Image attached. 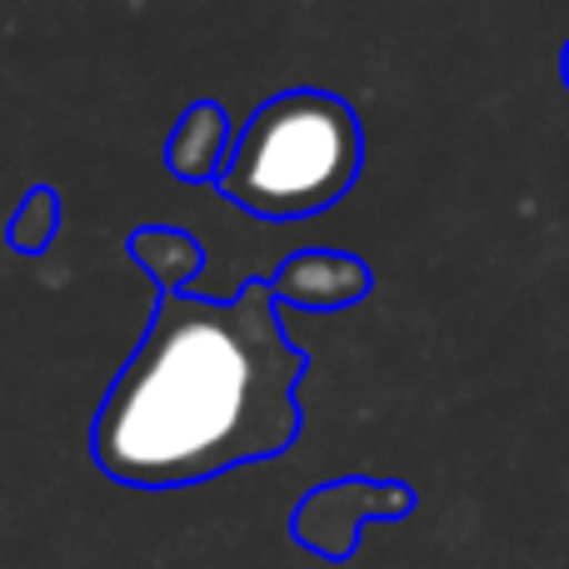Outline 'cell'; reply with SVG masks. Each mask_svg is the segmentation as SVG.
Listing matches in <instances>:
<instances>
[{
	"label": "cell",
	"instance_id": "1",
	"mask_svg": "<svg viewBox=\"0 0 569 569\" xmlns=\"http://www.w3.org/2000/svg\"><path fill=\"white\" fill-rule=\"evenodd\" d=\"M310 350L266 280L230 300L156 295L150 325L90 420V460L126 490H190L284 455L305 430Z\"/></svg>",
	"mask_w": 569,
	"mask_h": 569
},
{
	"label": "cell",
	"instance_id": "2",
	"mask_svg": "<svg viewBox=\"0 0 569 569\" xmlns=\"http://www.w3.org/2000/svg\"><path fill=\"white\" fill-rule=\"evenodd\" d=\"M365 166V126L335 90H280L236 126L220 196L256 220H310L355 190Z\"/></svg>",
	"mask_w": 569,
	"mask_h": 569
},
{
	"label": "cell",
	"instance_id": "3",
	"mask_svg": "<svg viewBox=\"0 0 569 569\" xmlns=\"http://www.w3.org/2000/svg\"><path fill=\"white\" fill-rule=\"evenodd\" d=\"M420 495L405 480H370V475H350V480L315 485L290 515V540L310 550L325 565H345L360 550L365 525H400L415 515Z\"/></svg>",
	"mask_w": 569,
	"mask_h": 569
},
{
	"label": "cell",
	"instance_id": "4",
	"mask_svg": "<svg viewBox=\"0 0 569 569\" xmlns=\"http://www.w3.org/2000/svg\"><path fill=\"white\" fill-rule=\"evenodd\" d=\"M276 305H295V310H350L375 290L370 260L350 256V250H295L266 276Z\"/></svg>",
	"mask_w": 569,
	"mask_h": 569
},
{
	"label": "cell",
	"instance_id": "5",
	"mask_svg": "<svg viewBox=\"0 0 569 569\" xmlns=\"http://www.w3.org/2000/svg\"><path fill=\"white\" fill-rule=\"evenodd\" d=\"M236 146V120L220 100H196L166 136V170L186 186H216Z\"/></svg>",
	"mask_w": 569,
	"mask_h": 569
},
{
	"label": "cell",
	"instance_id": "6",
	"mask_svg": "<svg viewBox=\"0 0 569 569\" xmlns=\"http://www.w3.org/2000/svg\"><path fill=\"white\" fill-rule=\"evenodd\" d=\"M126 256L156 280L160 295H180L196 284V276L206 270V246L180 226H140L130 230Z\"/></svg>",
	"mask_w": 569,
	"mask_h": 569
},
{
	"label": "cell",
	"instance_id": "7",
	"mask_svg": "<svg viewBox=\"0 0 569 569\" xmlns=\"http://www.w3.org/2000/svg\"><path fill=\"white\" fill-rule=\"evenodd\" d=\"M56 230H60V196L50 186H36L26 200H20L16 216H10L6 240L16 256H40V250H50Z\"/></svg>",
	"mask_w": 569,
	"mask_h": 569
},
{
	"label": "cell",
	"instance_id": "8",
	"mask_svg": "<svg viewBox=\"0 0 569 569\" xmlns=\"http://www.w3.org/2000/svg\"><path fill=\"white\" fill-rule=\"evenodd\" d=\"M560 80H565V90H569V40H565V56H560Z\"/></svg>",
	"mask_w": 569,
	"mask_h": 569
}]
</instances>
